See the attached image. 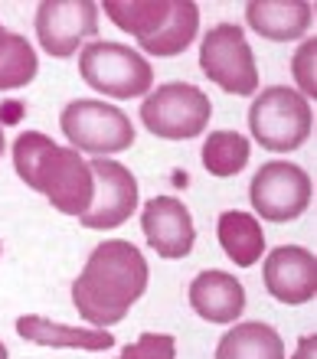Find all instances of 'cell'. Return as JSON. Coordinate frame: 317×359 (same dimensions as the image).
<instances>
[{"label": "cell", "mask_w": 317, "mask_h": 359, "mask_svg": "<svg viewBox=\"0 0 317 359\" xmlns=\"http://www.w3.org/2000/svg\"><path fill=\"white\" fill-rule=\"evenodd\" d=\"M190 307L209 323H233L245 311V287L229 271H200L190 284Z\"/></svg>", "instance_id": "cell-14"}, {"label": "cell", "mask_w": 317, "mask_h": 359, "mask_svg": "<svg viewBox=\"0 0 317 359\" xmlns=\"http://www.w3.org/2000/svg\"><path fill=\"white\" fill-rule=\"evenodd\" d=\"M98 33V7L92 0H43L37 7V39L49 56L69 59Z\"/></svg>", "instance_id": "cell-10"}, {"label": "cell", "mask_w": 317, "mask_h": 359, "mask_svg": "<svg viewBox=\"0 0 317 359\" xmlns=\"http://www.w3.org/2000/svg\"><path fill=\"white\" fill-rule=\"evenodd\" d=\"M39 72L37 53L27 43V36L10 33L0 27V92H13V88L30 86Z\"/></svg>", "instance_id": "cell-19"}, {"label": "cell", "mask_w": 317, "mask_h": 359, "mask_svg": "<svg viewBox=\"0 0 317 359\" xmlns=\"http://www.w3.org/2000/svg\"><path fill=\"white\" fill-rule=\"evenodd\" d=\"M291 72H295V82H298L304 98H317V39H304L301 49L291 59Z\"/></svg>", "instance_id": "cell-22"}, {"label": "cell", "mask_w": 317, "mask_h": 359, "mask_svg": "<svg viewBox=\"0 0 317 359\" xmlns=\"http://www.w3.org/2000/svg\"><path fill=\"white\" fill-rule=\"evenodd\" d=\"M118 359H177V340L167 333H141Z\"/></svg>", "instance_id": "cell-21"}, {"label": "cell", "mask_w": 317, "mask_h": 359, "mask_svg": "<svg viewBox=\"0 0 317 359\" xmlns=\"http://www.w3.org/2000/svg\"><path fill=\"white\" fill-rule=\"evenodd\" d=\"M261 278H265V291L288 307H301L314 301L317 294V262L301 245L275 248L261 265Z\"/></svg>", "instance_id": "cell-12"}, {"label": "cell", "mask_w": 317, "mask_h": 359, "mask_svg": "<svg viewBox=\"0 0 317 359\" xmlns=\"http://www.w3.org/2000/svg\"><path fill=\"white\" fill-rule=\"evenodd\" d=\"M17 333L30 343L39 346H65V350H112L115 337L105 330H79V327H65V323H53L46 317L27 313L17 320Z\"/></svg>", "instance_id": "cell-16"}, {"label": "cell", "mask_w": 317, "mask_h": 359, "mask_svg": "<svg viewBox=\"0 0 317 359\" xmlns=\"http://www.w3.org/2000/svg\"><path fill=\"white\" fill-rule=\"evenodd\" d=\"M0 252H4V248H0Z\"/></svg>", "instance_id": "cell-26"}, {"label": "cell", "mask_w": 317, "mask_h": 359, "mask_svg": "<svg viewBox=\"0 0 317 359\" xmlns=\"http://www.w3.org/2000/svg\"><path fill=\"white\" fill-rule=\"evenodd\" d=\"M59 128L65 141L72 144V151H89L95 157L122 154L134 144V124L128 114L95 98H79L65 104L59 114Z\"/></svg>", "instance_id": "cell-6"}, {"label": "cell", "mask_w": 317, "mask_h": 359, "mask_svg": "<svg viewBox=\"0 0 317 359\" xmlns=\"http://www.w3.org/2000/svg\"><path fill=\"white\" fill-rule=\"evenodd\" d=\"M13 167L30 189H37L65 216H82L95 193L89 161L72 147H59L39 131H23L13 141Z\"/></svg>", "instance_id": "cell-2"}, {"label": "cell", "mask_w": 317, "mask_h": 359, "mask_svg": "<svg viewBox=\"0 0 317 359\" xmlns=\"http://www.w3.org/2000/svg\"><path fill=\"white\" fill-rule=\"evenodd\" d=\"M216 232H219L223 252L239 268H252L261 258V252H265V232H261L259 219L249 216V212L226 209L223 216H219V222H216Z\"/></svg>", "instance_id": "cell-17"}, {"label": "cell", "mask_w": 317, "mask_h": 359, "mask_svg": "<svg viewBox=\"0 0 317 359\" xmlns=\"http://www.w3.org/2000/svg\"><path fill=\"white\" fill-rule=\"evenodd\" d=\"M148 262L124 238H108L95 245L82 274L72 281V304L85 320L105 330L128 317V311L148 291Z\"/></svg>", "instance_id": "cell-1"}, {"label": "cell", "mask_w": 317, "mask_h": 359, "mask_svg": "<svg viewBox=\"0 0 317 359\" xmlns=\"http://www.w3.org/2000/svg\"><path fill=\"white\" fill-rule=\"evenodd\" d=\"M311 4L304 0H252L245 7V20L249 27L259 33L261 39L271 43H291L301 39L311 27Z\"/></svg>", "instance_id": "cell-15"}, {"label": "cell", "mask_w": 317, "mask_h": 359, "mask_svg": "<svg viewBox=\"0 0 317 359\" xmlns=\"http://www.w3.org/2000/svg\"><path fill=\"white\" fill-rule=\"evenodd\" d=\"M79 72L85 86L108 98H144L154 86V69L141 53L122 43L95 39L92 46H82L79 53Z\"/></svg>", "instance_id": "cell-5"}, {"label": "cell", "mask_w": 317, "mask_h": 359, "mask_svg": "<svg viewBox=\"0 0 317 359\" xmlns=\"http://www.w3.org/2000/svg\"><path fill=\"white\" fill-rule=\"evenodd\" d=\"M249 141L239 131H213L203 144V167L213 177H235L249 163Z\"/></svg>", "instance_id": "cell-20"}, {"label": "cell", "mask_w": 317, "mask_h": 359, "mask_svg": "<svg viewBox=\"0 0 317 359\" xmlns=\"http://www.w3.org/2000/svg\"><path fill=\"white\" fill-rule=\"evenodd\" d=\"M141 229H144L148 245L160 258H187L193 252V242H196L193 216L174 196H154L150 203H144Z\"/></svg>", "instance_id": "cell-13"}, {"label": "cell", "mask_w": 317, "mask_h": 359, "mask_svg": "<svg viewBox=\"0 0 317 359\" xmlns=\"http://www.w3.org/2000/svg\"><path fill=\"white\" fill-rule=\"evenodd\" d=\"M105 13L150 56H180L200 29V7L193 0H108Z\"/></svg>", "instance_id": "cell-3"}, {"label": "cell", "mask_w": 317, "mask_h": 359, "mask_svg": "<svg viewBox=\"0 0 317 359\" xmlns=\"http://www.w3.org/2000/svg\"><path fill=\"white\" fill-rule=\"evenodd\" d=\"M311 102L288 86H271L259 95L249 108V128L252 137L275 154L298 151L311 137Z\"/></svg>", "instance_id": "cell-4"}, {"label": "cell", "mask_w": 317, "mask_h": 359, "mask_svg": "<svg viewBox=\"0 0 317 359\" xmlns=\"http://www.w3.org/2000/svg\"><path fill=\"white\" fill-rule=\"evenodd\" d=\"M0 359H7V346L4 343H0Z\"/></svg>", "instance_id": "cell-24"}, {"label": "cell", "mask_w": 317, "mask_h": 359, "mask_svg": "<svg viewBox=\"0 0 317 359\" xmlns=\"http://www.w3.org/2000/svg\"><path fill=\"white\" fill-rule=\"evenodd\" d=\"M0 154H4V128H0Z\"/></svg>", "instance_id": "cell-25"}, {"label": "cell", "mask_w": 317, "mask_h": 359, "mask_svg": "<svg viewBox=\"0 0 317 359\" xmlns=\"http://www.w3.org/2000/svg\"><path fill=\"white\" fill-rule=\"evenodd\" d=\"M249 199L265 222H291L311 206V177L298 163L269 161L252 177Z\"/></svg>", "instance_id": "cell-9"}, {"label": "cell", "mask_w": 317, "mask_h": 359, "mask_svg": "<svg viewBox=\"0 0 317 359\" xmlns=\"http://www.w3.org/2000/svg\"><path fill=\"white\" fill-rule=\"evenodd\" d=\"M200 69L209 82L229 95H255L259 88V69L242 27L219 23L203 36L200 46Z\"/></svg>", "instance_id": "cell-8"}, {"label": "cell", "mask_w": 317, "mask_h": 359, "mask_svg": "<svg viewBox=\"0 0 317 359\" xmlns=\"http://www.w3.org/2000/svg\"><path fill=\"white\" fill-rule=\"evenodd\" d=\"M92 180L95 193L92 203L85 209L79 222L85 229H118L131 219V212L138 209V180L131 177L128 167L108 157H95L92 163Z\"/></svg>", "instance_id": "cell-11"}, {"label": "cell", "mask_w": 317, "mask_h": 359, "mask_svg": "<svg viewBox=\"0 0 317 359\" xmlns=\"http://www.w3.org/2000/svg\"><path fill=\"white\" fill-rule=\"evenodd\" d=\"M216 359H285V343L269 323H235L216 346Z\"/></svg>", "instance_id": "cell-18"}, {"label": "cell", "mask_w": 317, "mask_h": 359, "mask_svg": "<svg viewBox=\"0 0 317 359\" xmlns=\"http://www.w3.org/2000/svg\"><path fill=\"white\" fill-rule=\"evenodd\" d=\"M213 104L203 92L190 82H167L157 86L141 102V121L150 134H157L164 141H190L200 137L209 124Z\"/></svg>", "instance_id": "cell-7"}, {"label": "cell", "mask_w": 317, "mask_h": 359, "mask_svg": "<svg viewBox=\"0 0 317 359\" xmlns=\"http://www.w3.org/2000/svg\"><path fill=\"white\" fill-rule=\"evenodd\" d=\"M295 359H317V340H314V337H301Z\"/></svg>", "instance_id": "cell-23"}]
</instances>
